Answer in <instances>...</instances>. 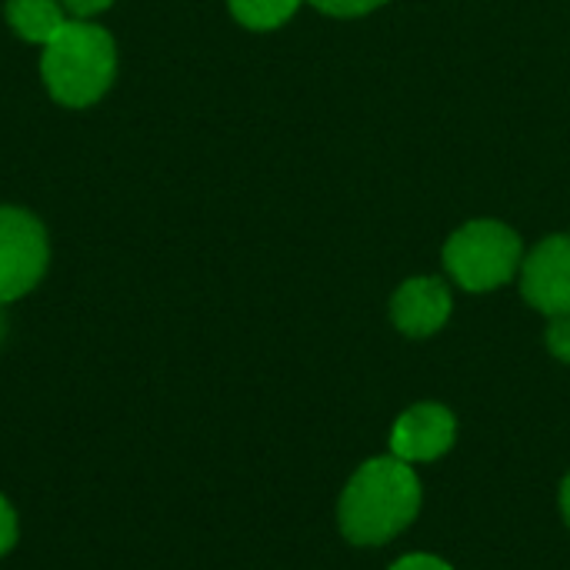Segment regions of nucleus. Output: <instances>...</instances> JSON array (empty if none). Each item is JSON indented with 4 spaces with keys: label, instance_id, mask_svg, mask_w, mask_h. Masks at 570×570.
I'll use <instances>...</instances> for the list:
<instances>
[{
    "label": "nucleus",
    "instance_id": "nucleus-1",
    "mask_svg": "<svg viewBox=\"0 0 570 570\" xmlns=\"http://www.w3.org/2000/svg\"><path fill=\"white\" fill-rule=\"evenodd\" d=\"M421 511V481L401 458H371L347 481L337 521L351 544L374 548L394 541Z\"/></svg>",
    "mask_w": 570,
    "mask_h": 570
},
{
    "label": "nucleus",
    "instance_id": "nucleus-2",
    "mask_svg": "<svg viewBox=\"0 0 570 570\" xmlns=\"http://www.w3.org/2000/svg\"><path fill=\"white\" fill-rule=\"evenodd\" d=\"M40 73L53 100H60L63 107H90L114 83V37L97 23L67 20L63 30L50 43H43Z\"/></svg>",
    "mask_w": 570,
    "mask_h": 570
},
{
    "label": "nucleus",
    "instance_id": "nucleus-3",
    "mask_svg": "<svg viewBox=\"0 0 570 570\" xmlns=\"http://www.w3.org/2000/svg\"><path fill=\"white\" fill-rule=\"evenodd\" d=\"M444 267L464 291H494L521 267V237L498 220H471L444 244Z\"/></svg>",
    "mask_w": 570,
    "mask_h": 570
},
{
    "label": "nucleus",
    "instance_id": "nucleus-4",
    "mask_svg": "<svg viewBox=\"0 0 570 570\" xmlns=\"http://www.w3.org/2000/svg\"><path fill=\"white\" fill-rule=\"evenodd\" d=\"M47 257L43 224L20 207H0V304L30 294L47 271Z\"/></svg>",
    "mask_w": 570,
    "mask_h": 570
},
{
    "label": "nucleus",
    "instance_id": "nucleus-5",
    "mask_svg": "<svg viewBox=\"0 0 570 570\" xmlns=\"http://www.w3.org/2000/svg\"><path fill=\"white\" fill-rule=\"evenodd\" d=\"M521 294L524 301L548 314V317H561L570 314V237L558 234L541 240L524 267H521Z\"/></svg>",
    "mask_w": 570,
    "mask_h": 570
},
{
    "label": "nucleus",
    "instance_id": "nucleus-6",
    "mask_svg": "<svg viewBox=\"0 0 570 570\" xmlns=\"http://www.w3.org/2000/svg\"><path fill=\"white\" fill-rule=\"evenodd\" d=\"M454 438H458V421L444 404H414L394 421L391 451L407 464L438 461L454 448Z\"/></svg>",
    "mask_w": 570,
    "mask_h": 570
},
{
    "label": "nucleus",
    "instance_id": "nucleus-7",
    "mask_svg": "<svg viewBox=\"0 0 570 570\" xmlns=\"http://www.w3.org/2000/svg\"><path fill=\"white\" fill-rule=\"evenodd\" d=\"M391 317L407 337H431L451 317V291L438 277H411L391 301Z\"/></svg>",
    "mask_w": 570,
    "mask_h": 570
},
{
    "label": "nucleus",
    "instance_id": "nucleus-8",
    "mask_svg": "<svg viewBox=\"0 0 570 570\" xmlns=\"http://www.w3.org/2000/svg\"><path fill=\"white\" fill-rule=\"evenodd\" d=\"M7 20L17 37L50 43L67 23V10L60 0H7Z\"/></svg>",
    "mask_w": 570,
    "mask_h": 570
},
{
    "label": "nucleus",
    "instance_id": "nucleus-9",
    "mask_svg": "<svg viewBox=\"0 0 570 570\" xmlns=\"http://www.w3.org/2000/svg\"><path fill=\"white\" fill-rule=\"evenodd\" d=\"M301 0H230V13L250 30H274L294 17Z\"/></svg>",
    "mask_w": 570,
    "mask_h": 570
},
{
    "label": "nucleus",
    "instance_id": "nucleus-10",
    "mask_svg": "<svg viewBox=\"0 0 570 570\" xmlns=\"http://www.w3.org/2000/svg\"><path fill=\"white\" fill-rule=\"evenodd\" d=\"M307 3H314L317 10H324L331 17H361V13L377 10L387 0H307Z\"/></svg>",
    "mask_w": 570,
    "mask_h": 570
},
{
    "label": "nucleus",
    "instance_id": "nucleus-11",
    "mask_svg": "<svg viewBox=\"0 0 570 570\" xmlns=\"http://www.w3.org/2000/svg\"><path fill=\"white\" fill-rule=\"evenodd\" d=\"M548 351L570 364V314L561 317H551V327H548Z\"/></svg>",
    "mask_w": 570,
    "mask_h": 570
},
{
    "label": "nucleus",
    "instance_id": "nucleus-12",
    "mask_svg": "<svg viewBox=\"0 0 570 570\" xmlns=\"http://www.w3.org/2000/svg\"><path fill=\"white\" fill-rule=\"evenodd\" d=\"M17 511L10 508V501L0 494V558L17 544Z\"/></svg>",
    "mask_w": 570,
    "mask_h": 570
},
{
    "label": "nucleus",
    "instance_id": "nucleus-13",
    "mask_svg": "<svg viewBox=\"0 0 570 570\" xmlns=\"http://www.w3.org/2000/svg\"><path fill=\"white\" fill-rule=\"evenodd\" d=\"M391 570H454L448 561H441V558H434V554H407V558H401L397 564Z\"/></svg>",
    "mask_w": 570,
    "mask_h": 570
},
{
    "label": "nucleus",
    "instance_id": "nucleus-14",
    "mask_svg": "<svg viewBox=\"0 0 570 570\" xmlns=\"http://www.w3.org/2000/svg\"><path fill=\"white\" fill-rule=\"evenodd\" d=\"M60 3H63V10H67L73 20H87V17H94V13L107 10L114 0H60Z\"/></svg>",
    "mask_w": 570,
    "mask_h": 570
},
{
    "label": "nucleus",
    "instance_id": "nucleus-15",
    "mask_svg": "<svg viewBox=\"0 0 570 570\" xmlns=\"http://www.w3.org/2000/svg\"><path fill=\"white\" fill-rule=\"evenodd\" d=\"M561 511H564V521H568L570 528V474L564 478V484H561Z\"/></svg>",
    "mask_w": 570,
    "mask_h": 570
},
{
    "label": "nucleus",
    "instance_id": "nucleus-16",
    "mask_svg": "<svg viewBox=\"0 0 570 570\" xmlns=\"http://www.w3.org/2000/svg\"><path fill=\"white\" fill-rule=\"evenodd\" d=\"M0 341H3V314H0Z\"/></svg>",
    "mask_w": 570,
    "mask_h": 570
}]
</instances>
